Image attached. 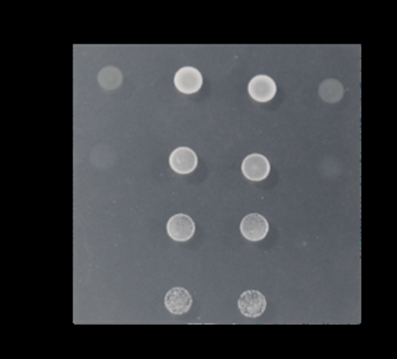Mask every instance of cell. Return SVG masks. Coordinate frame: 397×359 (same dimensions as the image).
Segmentation results:
<instances>
[{"instance_id": "1", "label": "cell", "mask_w": 397, "mask_h": 359, "mask_svg": "<svg viewBox=\"0 0 397 359\" xmlns=\"http://www.w3.org/2000/svg\"><path fill=\"white\" fill-rule=\"evenodd\" d=\"M167 231L172 240L183 243V241H189L190 238L194 236L195 225L189 215L176 213L168 221Z\"/></svg>"}, {"instance_id": "2", "label": "cell", "mask_w": 397, "mask_h": 359, "mask_svg": "<svg viewBox=\"0 0 397 359\" xmlns=\"http://www.w3.org/2000/svg\"><path fill=\"white\" fill-rule=\"evenodd\" d=\"M269 171H271V166L268 158H265V156L259 153L247 156L242 163L244 176L252 182L264 181L269 175Z\"/></svg>"}, {"instance_id": "3", "label": "cell", "mask_w": 397, "mask_h": 359, "mask_svg": "<svg viewBox=\"0 0 397 359\" xmlns=\"http://www.w3.org/2000/svg\"><path fill=\"white\" fill-rule=\"evenodd\" d=\"M269 225L263 215L249 213L241 222V233L249 241H260L268 234Z\"/></svg>"}, {"instance_id": "4", "label": "cell", "mask_w": 397, "mask_h": 359, "mask_svg": "<svg viewBox=\"0 0 397 359\" xmlns=\"http://www.w3.org/2000/svg\"><path fill=\"white\" fill-rule=\"evenodd\" d=\"M175 86L183 94H195L202 87V75L192 66H185L175 75Z\"/></svg>"}, {"instance_id": "5", "label": "cell", "mask_w": 397, "mask_h": 359, "mask_svg": "<svg viewBox=\"0 0 397 359\" xmlns=\"http://www.w3.org/2000/svg\"><path fill=\"white\" fill-rule=\"evenodd\" d=\"M238 307L247 318H257L264 313L267 300L259 290H246L238 300Z\"/></svg>"}, {"instance_id": "6", "label": "cell", "mask_w": 397, "mask_h": 359, "mask_svg": "<svg viewBox=\"0 0 397 359\" xmlns=\"http://www.w3.org/2000/svg\"><path fill=\"white\" fill-rule=\"evenodd\" d=\"M170 166L172 170L182 175L191 173L198 166V157L195 151L186 146L177 148L170 153Z\"/></svg>"}, {"instance_id": "7", "label": "cell", "mask_w": 397, "mask_h": 359, "mask_svg": "<svg viewBox=\"0 0 397 359\" xmlns=\"http://www.w3.org/2000/svg\"><path fill=\"white\" fill-rule=\"evenodd\" d=\"M250 96L257 102H268L277 94V83L269 76H254L247 86Z\"/></svg>"}, {"instance_id": "8", "label": "cell", "mask_w": 397, "mask_h": 359, "mask_svg": "<svg viewBox=\"0 0 397 359\" xmlns=\"http://www.w3.org/2000/svg\"><path fill=\"white\" fill-rule=\"evenodd\" d=\"M191 304H192L191 295L185 288H173L168 290L165 296V305L172 314L180 315L187 313L191 308Z\"/></svg>"}, {"instance_id": "9", "label": "cell", "mask_w": 397, "mask_h": 359, "mask_svg": "<svg viewBox=\"0 0 397 359\" xmlns=\"http://www.w3.org/2000/svg\"><path fill=\"white\" fill-rule=\"evenodd\" d=\"M98 81L105 90L112 91L117 87H120V84L123 81V74L115 66H106L99 72Z\"/></svg>"}, {"instance_id": "10", "label": "cell", "mask_w": 397, "mask_h": 359, "mask_svg": "<svg viewBox=\"0 0 397 359\" xmlns=\"http://www.w3.org/2000/svg\"><path fill=\"white\" fill-rule=\"evenodd\" d=\"M319 94L326 102L334 103L344 95V89L337 80H326L319 89Z\"/></svg>"}]
</instances>
